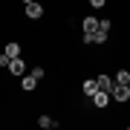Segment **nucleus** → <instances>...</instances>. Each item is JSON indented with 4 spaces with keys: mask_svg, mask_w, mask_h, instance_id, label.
Wrapping results in <instances>:
<instances>
[{
    "mask_svg": "<svg viewBox=\"0 0 130 130\" xmlns=\"http://www.w3.org/2000/svg\"><path fill=\"white\" fill-rule=\"evenodd\" d=\"M110 98H113V101H130V87H127V84H116L113 93H110Z\"/></svg>",
    "mask_w": 130,
    "mask_h": 130,
    "instance_id": "obj_1",
    "label": "nucleus"
},
{
    "mask_svg": "<svg viewBox=\"0 0 130 130\" xmlns=\"http://www.w3.org/2000/svg\"><path fill=\"white\" fill-rule=\"evenodd\" d=\"M6 70H9L12 75H23V72H26V61L18 55V58H12V61H9V67H6Z\"/></svg>",
    "mask_w": 130,
    "mask_h": 130,
    "instance_id": "obj_2",
    "label": "nucleus"
},
{
    "mask_svg": "<svg viewBox=\"0 0 130 130\" xmlns=\"http://www.w3.org/2000/svg\"><path fill=\"white\" fill-rule=\"evenodd\" d=\"M26 18H32V20H38V18H43V6L38 3H26Z\"/></svg>",
    "mask_w": 130,
    "mask_h": 130,
    "instance_id": "obj_3",
    "label": "nucleus"
},
{
    "mask_svg": "<svg viewBox=\"0 0 130 130\" xmlns=\"http://www.w3.org/2000/svg\"><path fill=\"white\" fill-rule=\"evenodd\" d=\"M84 95H87V98H93L95 93H98V78H84Z\"/></svg>",
    "mask_w": 130,
    "mask_h": 130,
    "instance_id": "obj_4",
    "label": "nucleus"
},
{
    "mask_svg": "<svg viewBox=\"0 0 130 130\" xmlns=\"http://www.w3.org/2000/svg\"><path fill=\"white\" fill-rule=\"evenodd\" d=\"M38 81H41V78H38L35 72H29V75H23V81H20V87H23L26 93H32V90L38 87Z\"/></svg>",
    "mask_w": 130,
    "mask_h": 130,
    "instance_id": "obj_5",
    "label": "nucleus"
},
{
    "mask_svg": "<svg viewBox=\"0 0 130 130\" xmlns=\"http://www.w3.org/2000/svg\"><path fill=\"white\" fill-rule=\"evenodd\" d=\"M113 87H116V81H113L110 75H98V90H104V93H113Z\"/></svg>",
    "mask_w": 130,
    "mask_h": 130,
    "instance_id": "obj_6",
    "label": "nucleus"
},
{
    "mask_svg": "<svg viewBox=\"0 0 130 130\" xmlns=\"http://www.w3.org/2000/svg\"><path fill=\"white\" fill-rule=\"evenodd\" d=\"M38 127H43V130H52V127H58V121L52 119V116H38Z\"/></svg>",
    "mask_w": 130,
    "mask_h": 130,
    "instance_id": "obj_7",
    "label": "nucleus"
},
{
    "mask_svg": "<svg viewBox=\"0 0 130 130\" xmlns=\"http://www.w3.org/2000/svg\"><path fill=\"white\" fill-rule=\"evenodd\" d=\"M107 101H110V93H104V90H98V93L93 95V104L95 107H107Z\"/></svg>",
    "mask_w": 130,
    "mask_h": 130,
    "instance_id": "obj_8",
    "label": "nucleus"
},
{
    "mask_svg": "<svg viewBox=\"0 0 130 130\" xmlns=\"http://www.w3.org/2000/svg\"><path fill=\"white\" fill-rule=\"evenodd\" d=\"M81 29H84V32H95V29H98V18H93V14H90V18H84Z\"/></svg>",
    "mask_w": 130,
    "mask_h": 130,
    "instance_id": "obj_9",
    "label": "nucleus"
},
{
    "mask_svg": "<svg viewBox=\"0 0 130 130\" xmlns=\"http://www.w3.org/2000/svg\"><path fill=\"white\" fill-rule=\"evenodd\" d=\"M3 52H6L9 58H18V55H20V43H18V41H9V43H6V49H3Z\"/></svg>",
    "mask_w": 130,
    "mask_h": 130,
    "instance_id": "obj_10",
    "label": "nucleus"
},
{
    "mask_svg": "<svg viewBox=\"0 0 130 130\" xmlns=\"http://www.w3.org/2000/svg\"><path fill=\"white\" fill-rule=\"evenodd\" d=\"M113 81H116V84H127V81H130V72H127V70H119Z\"/></svg>",
    "mask_w": 130,
    "mask_h": 130,
    "instance_id": "obj_11",
    "label": "nucleus"
},
{
    "mask_svg": "<svg viewBox=\"0 0 130 130\" xmlns=\"http://www.w3.org/2000/svg\"><path fill=\"white\" fill-rule=\"evenodd\" d=\"M95 43H107V29H95Z\"/></svg>",
    "mask_w": 130,
    "mask_h": 130,
    "instance_id": "obj_12",
    "label": "nucleus"
},
{
    "mask_svg": "<svg viewBox=\"0 0 130 130\" xmlns=\"http://www.w3.org/2000/svg\"><path fill=\"white\" fill-rule=\"evenodd\" d=\"M98 29H107V32H110V18H101V20H98Z\"/></svg>",
    "mask_w": 130,
    "mask_h": 130,
    "instance_id": "obj_13",
    "label": "nucleus"
},
{
    "mask_svg": "<svg viewBox=\"0 0 130 130\" xmlns=\"http://www.w3.org/2000/svg\"><path fill=\"white\" fill-rule=\"evenodd\" d=\"M104 3H107V0H90V6H93V9H104Z\"/></svg>",
    "mask_w": 130,
    "mask_h": 130,
    "instance_id": "obj_14",
    "label": "nucleus"
},
{
    "mask_svg": "<svg viewBox=\"0 0 130 130\" xmlns=\"http://www.w3.org/2000/svg\"><path fill=\"white\" fill-rule=\"evenodd\" d=\"M9 61H12V58L6 55V52H0V67H9Z\"/></svg>",
    "mask_w": 130,
    "mask_h": 130,
    "instance_id": "obj_15",
    "label": "nucleus"
},
{
    "mask_svg": "<svg viewBox=\"0 0 130 130\" xmlns=\"http://www.w3.org/2000/svg\"><path fill=\"white\" fill-rule=\"evenodd\" d=\"M20 3H35V0H20Z\"/></svg>",
    "mask_w": 130,
    "mask_h": 130,
    "instance_id": "obj_16",
    "label": "nucleus"
},
{
    "mask_svg": "<svg viewBox=\"0 0 130 130\" xmlns=\"http://www.w3.org/2000/svg\"><path fill=\"white\" fill-rule=\"evenodd\" d=\"M127 87H130V81H127Z\"/></svg>",
    "mask_w": 130,
    "mask_h": 130,
    "instance_id": "obj_17",
    "label": "nucleus"
}]
</instances>
